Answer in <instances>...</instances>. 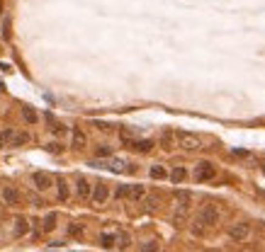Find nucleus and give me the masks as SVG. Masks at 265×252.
I'll list each match as a JSON object with an SVG mask.
<instances>
[{
  "label": "nucleus",
  "mask_w": 265,
  "mask_h": 252,
  "mask_svg": "<svg viewBox=\"0 0 265 252\" xmlns=\"http://www.w3.org/2000/svg\"><path fill=\"white\" fill-rule=\"evenodd\" d=\"M250 235V223H233L231 228H229V237L233 240V242H243L246 237Z\"/></svg>",
  "instance_id": "obj_3"
},
{
  "label": "nucleus",
  "mask_w": 265,
  "mask_h": 252,
  "mask_svg": "<svg viewBox=\"0 0 265 252\" xmlns=\"http://www.w3.org/2000/svg\"><path fill=\"white\" fill-rule=\"evenodd\" d=\"M151 177H153V179H166L168 172H166L163 165H153V167H151Z\"/></svg>",
  "instance_id": "obj_16"
},
{
  "label": "nucleus",
  "mask_w": 265,
  "mask_h": 252,
  "mask_svg": "<svg viewBox=\"0 0 265 252\" xmlns=\"http://www.w3.org/2000/svg\"><path fill=\"white\" fill-rule=\"evenodd\" d=\"M178 136V146L180 148H185V150H197L202 143H199V138L195 136V133H187V131H178L175 133Z\"/></svg>",
  "instance_id": "obj_2"
},
{
  "label": "nucleus",
  "mask_w": 265,
  "mask_h": 252,
  "mask_svg": "<svg viewBox=\"0 0 265 252\" xmlns=\"http://www.w3.org/2000/svg\"><path fill=\"white\" fill-rule=\"evenodd\" d=\"M197 221H199L202 225H216V221H219V211H216V206H212V204L202 206V211L197 213Z\"/></svg>",
  "instance_id": "obj_1"
},
{
  "label": "nucleus",
  "mask_w": 265,
  "mask_h": 252,
  "mask_svg": "<svg viewBox=\"0 0 265 252\" xmlns=\"http://www.w3.org/2000/svg\"><path fill=\"white\" fill-rule=\"evenodd\" d=\"M156 250H158V242H146L141 247V252H156Z\"/></svg>",
  "instance_id": "obj_25"
},
{
  "label": "nucleus",
  "mask_w": 265,
  "mask_h": 252,
  "mask_svg": "<svg viewBox=\"0 0 265 252\" xmlns=\"http://www.w3.org/2000/svg\"><path fill=\"white\" fill-rule=\"evenodd\" d=\"M263 172H265V163H263Z\"/></svg>",
  "instance_id": "obj_29"
},
{
  "label": "nucleus",
  "mask_w": 265,
  "mask_h": 252,
  "mask_svg": "<svg viewBox=\"0 0 265 252\" xmlns=\"http://www.w3.org/2000/svg\"><path fill=\"white\" fill-rule=\"evenodd\" d=\"M110 199V187H107V182H98L95 187H93V196H90V201L93 204H105Z\"/></svg>",
  "instance_id": "obj_4"
},
{
  "label": "nucleus",
  "mask_w": 265,
  "mask_h": 252,
  "mask_svg": "<svg viewBox=\"0 0 265 252\" xmlns=\"http://www.w3.org/2000/svg\"><path fill=\"white\" fill-rule=\"evenodd\" d=\"M93 187H95V184H90L85 177H78V182H76V194H78V199H81V201H88V199L93 196Z\"/></svg>",
  "instance_id": "obj_6"
},
{
  "label": "nucleus",
  "mask_w": 265,
  "mask_h": 252,
  "mask_svg": "<svg viewBox=\"0 0 265 252\" xmlns=\"http://www.w3.org/2000/svg\"><path fill=\"white\" fill-rule=\"evenodd\" d=\"M8 27H10V20L5 17V22H3V37H5V39H10V30H8Z\"/></svg>",
  "instance_id": "obj_26"
},
{
  "label": "nucleus",
  "mask_w": 265,
  "mask_h": 252,
  "mask_svg": "<svg viewBox=\"0 0 265 252\" xmlns=\"http://www.w3.org/2000/svg\"><path fill=\"white\" fill-rule=\"evenodd\" d=\"M0 15H3V0H0Z\"/></svg>",
  "instance_id": "obj_28"
},
{
  "label": "nucleus",
  "mask_w": 265,
  "mask_h": 252,
  "mask_svg": "<svg viewBox=\"0 0 265 252\" xmlns=\"http://www.w3.org/2000/svg\"><path fill=\"white\" fill-rule=\"evenodd\" d=\"M13 133H15V131H10V129L0 133V148H3V146H8V143L13 141Z\"/></svg>",
  "instance_id": "obj_20"
},
{
  "label": "nucleus",
  "mask_w": 265,
  "mask_h": 252,
  "mask_svg": "<svg viewBox=\"0 0 265 252\" xmlns=\"http://www.w3.org/2000/svg\"><path fill=\"white\" fill-rule=\"evenodd\" d=\"M54 228H56V213L51 211V213H47V218H44V230L51 233Z\"/></svg>",
  "instance_id": "obj_17"
},
{
  "label": "nucleus",
  "mask_w": 265,
  "mask_h": 252,
  "mask_svg": "<svg viewBox=\"0 0 265 252\" xmlns=\"http://www.w3.org/2000/svg\"><path fill=\"white\" fill-rule=\"evenodd\" d=\"M95 155H98V158H110V155H112V148H110V146H98V148H95Z\"/></svg>",
  "instance_id": "obj_19"
},
{
  "label": "nucleus",
  "mask_w": 265,
  "mask_h": 252,
  "mask_svg": "<svg viewBox=\"0 0 265 252\" xmlns=\"http://www.w3.org/2000/svg\"><path fill=\"white\" fill-rule=\"evenodd\" d=\"M156 206H158V196H149L146 199V211H156Z\"/></svg>",
  "instance_id": "obj_23"
},
{
  "label": "nucleus",
  "mask_w": 265,
  "mask_h": 252,
  "mask_svg": "<svg viewBox=\"0 0 265 252\" xmlns=\"http://www.w3.org/2000/svg\"><path fill=\"white\" fill-rule=\"evenodd\" d=\"M185 177H187V172H185V167H175V170L170 172V179H173L175 184H180V182H185Z\"/></svg>",
  "instance_id": "obj_15"
},
{
  "label": "nucleus",
  "mask_w": 265,
  "mask_h": 252,
  "mask_svg": "<svg viewBox=\"0 0 265 252\" xmlns=\"http://www.w3.org/2000/svg\"><path fill=\"white\" fill-rule=\"evenodd\" d=\"M27 141H30V136H27V133H13L10 146H22V143H27Z\"/></svg>",
  "instance_id": "obj_18"
},
{
  "label": "nucleus",
  "mask_w": 265,
  "mask_h": 252,
  "mask_svg": "<svg viewBox=\"0 0 265 252\" xmlns=\"http://www.w3.org/2000/svg\"><path fill=\"white\" fill-rule=\"evenodd\" d=\"M68 235H73V237L83 235V225H78V223H71V225H68Z\"/></svg>",
  "instance_id": "obj_21"
},
{
  "label": "nucleus",
  "mask_w": 265,
  "mask_h": 252,
  "mask_svg": "<svg viewBox=\"0 0 265 252\" xmlns=\"http://www.w3.org/2000/svg\"><path fill=\"white\" fill-rule=\"evenodd\" d=\"M56 184H59V199H61V204H66L68 201V184H66V179H56Z\"/></svg>",
  "instance_id": "obj_11"
},
{
  "label": "nucleus",
  "mask_w": 265,
  "mask_h": 252,
  "mask_svg": "<svg viewBox=\"0 0 265 252\" xmlns=\"http://www.w3.org/2000/svg\"><path fill=\"white\" fill-rule=\"evenodd\" d=\"M49 150H51V153H59L61 148H59V143H51V146H49Z\"/></svg>",
  "instance_id": "obj_27"
},
{
  "label": "nucleus",
  "mask_w": 265,
  "mask_h": 252,
  "mask_svg": "<svg viewBox=\"0 0 265 252\" xmlns=\"http://www.w3.org/2000/svg\"><path fill=\"white\" fill-rule=\"evenodd\" d=\"M0 199H3L5 206H17L20 204V192L15 187H3V192H0Z\"/></svg>",
  "instance_id": "obj_7"
},
{
  "label": "nucleus",
  "mask_w": 265,
  "mask_h": 252,
  "mask_svg": "<svg viewBox=\"0 0 265 252\" xmlns=\"http://www.w3.org/2000/svg\"><path fill=\"white\" fill-rule=\"evenodd\" d=\"M173 141H178V136H175L173 131H166V133L161 136V143H163V148H168V150L173 148Z\"/></svg>",
  "instance_id": "obj_14"
},
{
  "label": "nucleus",
  "mask_w": 265,
  "mask_h": 252,
  "mask_svg": "<svg viewBox=\"0 0 265 252\" xmlns=\"http://www.w3.org/2000/svg\"><path fill=\"white\" fill-rule=\"evenodd\" d=\"M127 194H129V187H117V192H115V196H117V199H124Z\"/></svg>",
  "instance_id": "obj_24"
},
{
  "label": "nucleus",
  "mask_w": 265,
  "mask_h": 252,
  "mask_svg": "<svg viewBox=\"0 0 265 252\" xmlns=\"http://www.w3.org/2000/svg\"><path fill=\"white\" fill-rule=\"evenodd\" d=\"M22 117H25V121H27L30 126H34V124L39 121V117H37V112H34L32 107H22Z\"/></svg>",
  "instance_id": "obj_10"
},
{
  "label": "nucleus",
  "mask_w": 265,
  "mask_h": 252,
  "mask_svg": "<svg viewBox=\"0 0 265 252\" xmlns=\"http://www.w3.org/2000/svg\"><path fill=\"white\" fill-rule=\"evenodd\" d=\"M71 133H73V146H76V148H83V146H85V133H83L81 129H73Z\"/></svg>",
  "instance_id": "obj_13"
},
{
  "label": "nucleus",
  "mask_w": 265,
  "mask_h": 252,
  "mask_svg": "<svg viewBox=\"0 0 265 252\" xmlns=\"http://www.w3.org/2000/svg\"><path fill=\"white\" fill-rule=\"evenodd\" d=\"M144 196H146V187H144V184H132V187H129L127 199H132V201H141Z\"/></svg>",
  "instance_id": "obj_9"
},
{
  "label": "nucleus",
  "mask_w": 265,
  "mask_h": 252,
  "mask_svg": "<svg viewBox=\"0 0 265 252\" xmlns=\"http://www.w3.org/2000/svg\"><path fill=\"white\" fill-rule=\"evenodd\" d=\"M30 230V223H27V218H17L15 221V235L20 237V235H25Z\"/></svg>",
  "instance_id": "obj_12"
},
{
  "label": "nucleus",
  "mask_w": 265,
  "mask_h": 252,
  "mask_svg": "<svg viewBox=\"0 0 265 252\" xmlns=\"http://www.w3.org/2000/svg\"><path fill=\"white\" fill-rule=\"evenodd\" d=\"M100 242H102L105 247H112V245H115V235H112V233H105V235L100 237Z\"/></svg>",
  "instance_id": "obj_22"
},
{
  "label": "nucleus",
  "mask_w": 265,
  "mask_h": 252,
  "mask_svg": "<svg viewBox=\"0 0 265 252\" xmlns=\"http://www.w3.org/2000/svg\"><path fill=\"white\" fill-rule=\"evenodd\" d=\"M32 182H34V187L39 189V192H47L49 187H51V175H47V172H34V177H32Z\"/></svg>",
  "instance_id": "obj_8"
},
{
  "label": "nucleus",
  "mask_w": 265,
  "mask_h": 252,
  "mask_svg": "<svg viewBox=\"0 0 265 252\" xmlns=\"http://www.w3.org/2000/svg\"><path fill=\"white\" fill-rule=\"evenodd\" d=\"M214 175H216V170H214V165H212V163H207V160H204V163H199V165H197V170H195V179H197V182H207V179H212Z\"/></svg>",
  "instance_id": "obj_5"
}]
</instances>
